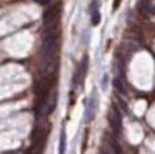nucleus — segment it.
<instances>
[{
    "mask_svg": "<svg viewBox=\"0 0 155 154\" xmlns=\"http://www.w3.org/2000/svg\"><path fill=\"white\" fill-rule=\"evenodd\" d=\"M60 47V23L44 26L41 42V60L46 66L53 64Z\"/></svg>",
    "mask_w": 155,
    "mask_h": 154,
    "instance_id": "f257e3e1",
    "label": "nucleus"
},
{
    "mask_svg": "<svg viewBox=\"0 0 155 154\" xmlns=\"http://www.w3.org/2000/svg\"><path fill=\"white\" fill-rule=\"evenodd\" d=\"M118 104L121 106V107H122V110H124V111H125V113L128 111V107H127V104H125V103L122 101V100H120V101H118Z\"/></svg>",
    "mask_w": 155,
    "mask_h": 154,
    "instance_id": "f8f14e48",
    "label": "nucleus"
},
{
    "mask_svg": "<svg viewBox=\"0 0 155 154\" xmlns=\"http://www.w3.org/2000/svg\"><path fill=\"white\" fill-rule=\"evenodd\" d=\"M121 2H122V0H114V3H113V10H117L118 7H120V5H121Z\"/></svg>",
    "mask_w": 155,
    "mask_h": 154,
    "instance_id": "9b49d317",
    "label": "nucleus"
},
{
    "mask_svg": "<svg viewBox=\"0 0 155 154\" xmlns=\"http://www.w3.org/2000/svg\"><path fill=\"white\" fill-rule=\"evenodd\" d=\"M113 84H114V89L117 90V91H120L121 94H125V86H124V79H121V77L118 76V77H115V79L113 80Z\"/></svg>",
    "mask_w": 155,
    "mask_h": 154,
    "instance_id": "6e6552de",
    "label": "nucleus"
},
{
    "mask_svg": "<svg viewBox=\"0 0 155 154\" xmlns=\"http://www.w3.org/2000/svg\"><path fill=\"white\" fill-rule=\"evenodd\" d=\"M108 123H110V127L113 130L114 135L115 137H121V133H122V120H121V114H120V110L115 104H111V108H110V113H108Z\"/></svg>",
    "mask_w": 155,
    "mask_h": 154,
    "instance_id": "f03ea898",
    "label": "nucleus"
},
{
    "mask_svg": "<svg viewBox=\"0 0 155 154\" xmlns=\"http://www.w3.org/2000/svg\"><path fill=\"white\" fill-rule=\"evenodd\" d=\"M107 79H108V74L105 73V74H104V77H103V81H101V87H103L104 90L107 89Z\"/></svg>",
    "mask_w": 155,
    "mask_h": 154,
    "instance_id": "9d476101",
    "label": "nucleus"
},
{
    "mask_svg": "<svg viewBox=\"0 0 155 154\" xmlns=\"http://www.w3.org/2000/svg\"><path fill=\"white\" fill-rule=\"evenodd\" d=\"M46 140H47V130L46 128H37V130L33 133V149L30 150L31 153H41L43 147L46 144Z\"/></svg>",
    "mask_w": 155,
    "mask_h": 154,
    "instance_id": "20e7f679",
    "label": "nucleus"
},
{
    "mask_svg": "<svg viewBox=\"0 0 155 154\" xmlns=\"http://www.w3.org/2000/svg\"><path fill=\"white\" fill-rule=\"evenodd\" d=\"M37 2L40 3V5H46V3H50L51 0H37Z\"/></svg>",
    "mask_w": 155,
    "mask_h": 154,
    "instance_id": "ddd939ff",
    "label": "nucleus"
},
{
    "mask_svg": "<svg viewBox=\"0 0 155 154\" xmlns=\"http://www.w3.org/2000/svg\"><path fill=\"white\" fill-rule=\"evenodd\" d=\"M97 108H98V96H97V91H93L87 103H85V123H90L94 120Z\"/></svg>",
    "mask_w": 155,
    "mask_h": 154,
    "instance_id": "39448f33",
    "label": "nucleus"
},
{
    "mask_svg": "<svg viewBox=\"0 0 155 154\" xmlns=\"http://www.w3.org/2000/svg\"><path fill=\"white\" fill-rule=\"evenodd\" d=\"M138 10L141 14H145V16L155 14V6L152 5L151 0H140L138 2Z\"/></svg>",
    "mask_w": 155,
    "mask_h": 154,
    "instance_id": "423d86ee",
    "label": "nucleus"
},
{
    "mask_svg": "<svg viewBox=\"0 0 155 154\" xmlns=\"http://www.w3.org/2000/svg\"><path fill=\"white\" fill-rule=\"evenodd\" d=\"M66 151V131L61 130V137H60V153Z\"/></svg>",
    "mask_w": 155,
    "mask_h": 154,
    "instance_id": "1a4fd4ad",
    "label": "nucleus"
},
{
    "mask_svg": "<svg viewBox=\"0 0 155 154\" xmlns=\"http://www.w3.org/2000/svg\"><path fill=\"white\" fill-rule=\"evenodd\" d=\"M61 9H63V3H61V2H57V3L50 6V7L44 12V14H43L44 26L58 23V22H60V16H61Z\"/></svg>",
    "mask_w": 155,
    "mask_h": 154,
    "instance_id": "7ed1b4c3",
    "label": "nucleus"
},
{
    "mask_svg": "<svg viewBox=\"0 0 155 154\" xmlns=\"http://www.w3.org/2000/svg\"><path fill=\"white\" fill-rule=\"evenodd\" d=\"M90 14H91V23L93 26H98L101 22V14H100V5L97 0H93L90 6Z\"/></svg>",
    "mask_w": 155,
    "mask_h": 154,
    "instance_id": "0eeeda50",
    "label": "nucleus"
}]
</instances>
